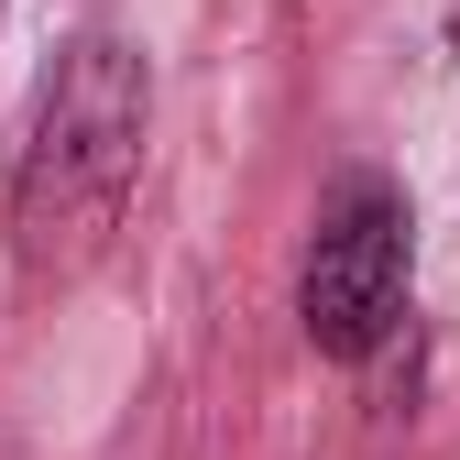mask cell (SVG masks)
<instances>
[{
    "label": "cell",
    "mask_w": 460,
    "mask_h": 460,
    "mask_svg": "<svg viewBox=\"0 0 460 460\" xmlns=\"http://www.w3.org/2000/svg\"><path fill=\"white\" fill-rule=\"evenodd\" d=\"M132 164H143V55L88 33L55 66L44 121H33V176H22L33 252H88L132 198Z\"/></svg>",
    "instance_id": "6da1fadb"
},
{
    "label": "cell",
    "mask_w": 460,
    "mask_h": 460,
    "mask_svg": "<svg viewBox=\"0 0 460 460\" xmlns=\"http://www.w3.org/2000/svg\"><path fill=\"white\" fill-rule=\"evenodd\" d=\"M296 318L329 362H362L394 340V318H406V208L394 198H340L318 219L307 242V274H296Z\"/></svg>",
    "instance_id": "7a4b0ae2"
},
{
    "label": "cell",
    "mask_w": 460,
    "mask_h": 460,
    "mask_svg": "<svg viewBox=\"0 0 460 460\" xmlns=\"http://www.w3.org/2000/svg\"><path fill=\"white\" fill-rule=\"evenodd\" d=\"M449 55H460V0H449Z\"/></svg>",
    "instance_id": "3957f363"
}]
</instances>
